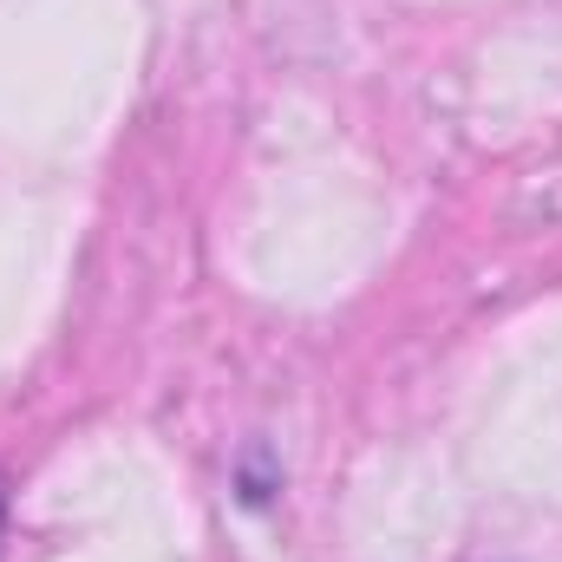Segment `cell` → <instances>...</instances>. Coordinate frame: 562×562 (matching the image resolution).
I'll return each instance as SVG.
<instances>
[{"mask_svg":"<svg viewBox=\"0 0 562 562\" xmlns=\"http://www.w3.org/2000/svg\"><path fill=\"white\" fill-rule=\"evenodd\" d=\"M0 517H7V484H0Z\"/></svg>","mask_w":562,"mask_h":562,"instance_id":"obj_1","label":"cell"}]
</instances>
